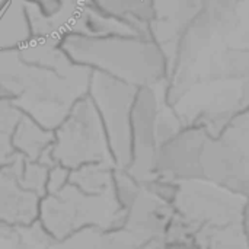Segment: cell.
<instances>
[{"label": "cell", "mask_w": 249, "mask_h": 249, "mask_svg": "<svg viewBox=\"0 0 249 249\" xmlns=\"http://www.w3.org/2000/svg\"><path fill=\"white\" fill-rule=\"evenodd\" d=\"M201 249H249L244 225L194 231Z\"/></svg>", "instance_id": "cell-18"}, {"label": "cell", "mask_w": 249, "mask_h": 249, "mask_svg": "<svg viewBox=\"0 0 249 249\" xmlns=\"http://www.w3.org/2000/svg\"><path fill=\"white\" fill-rule=\"evenodd\" d=\"M201 168L204 179L249 200V160L225 139L209 136L203 147Z\"/></svg>", "instance_id": "cell-11"}, {"label": "cell", "mask_w": 249, "mask_h": 249, "mask_svg": "<svg viewBox=\"0 0 249 249\" xmlns=\"http://www.w3.org/2000/svg\"><path fill=\"white\" fill-rule=\"evenodd\" d=\"M137 90L125 82L92 71L88 96L104 124L115 168L121 169L131 162V112Z\"/></svg>", "instance_id": "cell-7"}, {"label": "cell", "mask_w": 249, "mask_h": 249, "mask_svg": "<svg viewBox=\"0 0 249 249\" xmlns=\"http://www.w3.org/2000/svg\"><path fill=\"white\" fill-rule=\"evenodd\" d=\"M212 79L217 80H249V48H228L220 57Z\"/></svg>", "instance_id": "cell-19"}, {"label": "cell", "mask_w": 249, "mask_h": 249, "mask_svg": "<svg viewBox=\"0 0 249 249\" xmlns=\"http://www.w3.org/2000/svg\"><path fill=\"white\" fill-rule=\"evenodd\" d=\"M31 36L23 0H6L0 4V50L19 47Z\"/></svg>", "instance_id": "cell-16"}, {"label": "cell", "mask_w": 249, "mask_h": 249, "mask_svg": "<svg viewBox=\"0 0 249 249\" xmlns=\"http://www.w3.org/2000/svg\"><path fill=\"white\" fill-rule=\"evenodd\" d=\"M23 158L16 156L0 168V225L22 229L38 222L41 197L20 184Z\"/></svg>", "instance_id": "cell-10"}, {"label": "cell", "mask_w": 249, "mask_h": 249, "mask_svg": "<svg viewBox=\"0 0 249 249\" xmlns=\"http://www.w3.org/2000/svg\"><path fill=\"white\" fill-rule=\"evenodd\" d=\"M248 198L207 179L178 182L175 213L179 214L193 231L216 229L244 225Z\"/></svg>", "instance_id": "cell-6"}, {"label": "cell", "mask_w": 249, "mask_h": 249, "mask_svg": "<svg viewBox=\"0 0 249 249\" xmlns=\"http://www.w3.org/2000/svg\"><path fill=\"white\" fill-rule=\"evenodd\" d=\"M69 182H70V169L58 163L50 166L48 177H47V194H55L61 191Z\"/></svg>", "instance_id": "cell-24"}, {"label": "cell", "mask_w": 249, "mask_h": 249, "mask_svg": "<svg viewBox=\"0 0 249 249\" xmlns=\"http://www.w3.org/2000/svg\"><path fill=\"white\" fill-rule=\"evenodd\" d=\"M48 169L50 166L41 163V162H31V160H23V166L20 171V184L39 196L41 198L47 194V177H48Z\"/></svg>", "instance_id": "cell-23"}, {"label": "cell", "mask_w": 249, "mask_h": 249, "mask_svg": "<svg viewBox=\"0 0 249 249\" xmlns=\"http://www.w3.org/2000/svg\"><path fill=\"white\" fill-rule=\"evenodd\" d=\"M244 229H245V235L248 238L249 244V200L247 203V207H245V214H244Z\"/></svg>", "instance_id": "cell-26"}, {"label": "cell", "mask_w": 249, "mask_h": 249, "mask_svg": "<svg viewBox=\"0 0 249 249\" xmlns=\"http://www.w3.org/2000/svg\"><path fill=\"white\" fill-rule=\"evenodd\" d=\"M203 1L204 0H155L153 1L155 16L149 25V35L166 55L169 70L175 60L179 39L185 28L200 12Z\"/></svg>", "instance_id": "cell-12"}, {"label": "cell", "mask_w": 249, "mask_h": 249, "mask_svg": "<svg viewBox=\"0 0 249 249\" xmlns=\"http://www.w3.org/2000/svg\"><path fill=\"white\" fill-rule=\"evenodd\" d=\"M29 34L63 42L64 38L140 35L121 20L104 13L92 0H23Z\"/></svg>", "instance_id": "cell-4"}, {"label": "cell", "mask_w": 249, "mask_h": 249, "mask_svg": "<svg viewBox=\"0 0 249 249\" xmlns=\"http://www.w3.org/2000/svg\"><path fill=\"white\" fill-rule=\"evenodd\" d=\"M174 214L175 209L172 204L160 200L142 187L139 197L125 212L123 231H125L137 245L152 239H160Z\"/></svg>", "instance_id": "cell-13"}, {"label": "cell", "mask_w": 249, "mask_h": 249, "mask_svg": "<svg viewBox=\"0 0 249 249\" xmlns=\"http://www.w3.org/2000/svg\"><path fill=\"white\" fill-rule=\"evenodd\" d=\"M15 152L25 160L41 162L47 166H53L55 162L51 155L54 143V130H48L35 120L22 115L19 120L13 137Z\"/></svg>", "instance_id": "cell-14"}, {"label": "cell", "mask_w": 249, "mask_h": 249, "mask_svg": "<svg viewBox=\"0 0 249 249\" xmlns=\"http://www.w3.org/2000/svg\"><path fill=\"white\" fill-rule=\"evenodd\" d=\"M104 13L121 20L143 36L149 35V25L155 16V0H92Z\"/></svg>", "instance_id": "cell-15"}, {"label": "cell", "mask_w": 249, "mask_h": 249, "mask_svg": "<svg viewBox=\"0 0 249 249\" xmlns=\"http://www.w3.org/2000/svg\"><path fill=\"white\" fill-rule=\"evenodd\" d=\"M51 155L55 163L70 171L88 163L115 165L104 124L89 96L76 102L54 130Z\"/></svg>", "instance_id": "cell-5"}, {"label": "cell", "mask_w": 249, "mask_h": 249, "mask_svg": "<svg viewBox=\"0 0 249 249\" xmlns=\"http://www.w3.org/2000/svg\"><path fill=\"white\" fill-rule=\"evenodd\" d=\"M112 163H88L70 171V184L86 194H107L114 191Z\"/></svg>", "instance_id": "cell-17"}, {"label": "cell", "mask_w": 249, "mask_h": 249, "mask_svg": "<svg viewBox=\"0 0 249 249\" xmlns=\"http://www.w3.org/2000/svg\"><path fill=\"white\" fill-rule=\"evenodd\" d=\"M209 136L210 134L203 127L187 124L181 131L158 147L153 177L172 182L204 179L201 155Z\"/></svg>", "instance_id": "cell-9"}, {"label": "cell", "mask_w": 249, "mask_h": 249, "mask_svg": "<svg viewBox=\"0 0 249 249\" xmlns=\"http://www.w3.org/2000/svg\"><path fill=\"white\" fill-rule=\"evenodd\" d=\"M137 249H166L165 247V242H163V238L160 239H152V241H147L142 245H139Z\"/></svg>", "instance_id": "cell-25"}, {"label": "cell", "mask_w": 249, "mask_h": 249, "mask_svg": "<svg viewBox=\"0 0 249 249\" xmlns=\"http://www.w3.org/2000/svg\"><path fill=\"white\" fill-rule=\"evenodd\" d=\"M61 47L77 64L137 89L163 85L168 80L166 55L150 36L73 35L64 38Z\"/></svg>", "instance_id": "cell-2"}, {"label": "cell", "mask_w": 249, "mask_h": 249, "mask_svg": "<svg viewBox=\"0 0 249 249\" xmlns=\"http://www.w3.org/2000/svg\"><path fill=\"white\" fill-rule=\"evenodd\" d=\"M92 70L73 61L60 41L34 38L0 50V98L48 130L88 96Z\"/></svg>", "instance_id": "cell-1"}, {"label": "cell", "mask_w": 249, "mask_h": 249, "mask_svg": "<svg viewBox=\"0 0 249 249\" xmlns=\"http://www.w3.org/2000/svg\"><path fill=\"white\" fill-rule=\"evenodd\" d=\"M22 115L23 114L12 102L0 98V168L16 156L12 137Z\"/></svg>", "instance_id": "cell-20"}, {"label": "cell", "mask_w": 249, "mask_h": 249, "mask_svg": "<svg viewBox=\"0 0 249 249\" xmlns=\"http://www.w3.org/2000/svg\"><path fill=\"white\" fill-rule=\"evenodd\" d=\"M142 191V185L121 168L114 169V194L120 206L127 212Z\"/></svg>", "instance_id": "cell-22"}, {"label": "cell", "mask_w": 249, "mask_h": 249, "mask_svg": "<svg viewBox=\"0 0 249 249\" xmlns=\"http://www.w3.org/2000/svg\"><path fill=\"white\" fill-rule=\"evenodd\" d=\"M166 83L137 90L131 112V162L125 169L139 184L153 178L158 142V118L165 101Z\"/></svg>", "instance_id": "cell-8"}, {"label": "cell", "mask_w": 249, "mask_h": 249, "mask_svg": "<svg viewBox=\"0 0 249 249\" xmlns=\"http://www.w3.org/2000/svg\"><path fill=\"white\" fill-rule=\"evenodd\" d=\"M38 222L54 241H61L82 229L120 231L125 222V210L114 191L86 194L69 182L61 191L42 197Z\"/></svg>", "instance_id": "cell-3"}, {"label": "cell", "mask_w": 249, "mask_h": 249, "mask_svg": "<svg viewBox=\"0 0 249 249\" xmlns=\"http://www.w3.org/2000/svg\"><path fill=\"white\" fill-rule=\"evenodd\" d=\"M163 242L166 249H201L193 228L177 213L163 235Z\"/></svg>", "instance_id": "cell-21"}]
</instances>
